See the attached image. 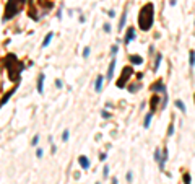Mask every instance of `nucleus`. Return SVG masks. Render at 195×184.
Segmentation results:
<instances>
[{
	"label": "nucleus",
	"instance_id": "1",
	"mask_svg": "<svg viewBox=\"0 0 195 184\" xmlns=\"http://www.w3.org/2000/svg\"><path fill=\"white\" fill-rule=\"evenodd\" d=\"M137 21H138V28L141 31H148L151 30V26L155 23V5L148 2L140 8L138 11V16H137Z\"/></svg>",
	"mask_w": 195,
	"mask_h": 184
},
{
	"label": "nucleus",
	"instance_id": "2",
	"mask_svg": "<svg viewBox=\"0 0 195 184\" xmlns=\"http://www.w3.org/2000/svg\"><path fill=\"white\" fill-rule=\"evenodd\" d=\"M3 62H5V69L7 72H8V78L11 80V82H20V75L21 72H23V62H20L18 60V57H16L15 54H7V57L3 59Z\"/></svg>",
	"mask_w": 195,
	"mask_h": 184
},
{
	"label": "nucleus",
	"instance_id": "3",
	"mask_svg": "<svg viewBox=\"0 0 195 184\" xmlns=\"http://www.w3.org/2000/svg\"><path fill=\"white\" fill-rule=\"evenodd\" d=\"M25 3H26V0H7L5 11H3V18H2V21L7 23V21H10L11 18H15V16L23 10Z\"/></svg>",
	"mask_w": 195,
	"mask_h": 184
},
{
	"label": "nucleus",
	"instance_id": "4",
	"mask_svg": "<svg viewBox=\"0 0 195 184\" xmlns=\"http://www.w3.org/2000/svg\"><path fill=\"white\" fill-rule=\"evenodd\" d=\"M133 75V65H127V67H124L122 69V72H120V77H119V80L115 82V86L117 88H125L127 85H129V82H130V77Z\"/></svg>",
	"mask_w": 195,
	"mask_h": 184
},
{
	"label": "nucleus",
	"instance_id": "5",
	"mask_svg": "<svg viewBox=\"0 0 195 184\" xmlns=\"http://www.w3.org/2000/svg\"><path fill=\"white\" fill-rule=\"evenodd\" d=\"M168 160H169V150H168V147H163V153H161V160L158 161V164H159V171H164L166 163H168Z\"/></svg>",
	"mask_w": 195,
	"mask_h": 184
},
{
	"label": "nucleus",
	"instance_id": "6",
	"mask_svg": "<svg viewBox=\"0 0 195 184\" xmlns=\"http://www.w3.org/2000/svg\"><path fill=\"white\" fill-rule=\"evenodd\" d=\"M16 90H18V83H16V85H15V86H13L11 90H8V91H7L5 95L2 96V100H0V109H2V108H3V106H5L7 103H8V101H10V98L13 96V93H15Z\"/></svg>",
	"mask_w": 195,
	"mask_h": 184
},
{
	"label": "nucleus",
	"instance_id": "7",
	"mask_svg": "<svg viewBox=\"0 0 195 184\" xmlns=\"http://www.w3.org/2000/svg\"><path fill=\"white\" fill-rule=\"evenodd\" d=\"M150 90L155 93V95H159V93H163V91L166 90V85H164V82H163V80H156L155 83L150 86Z\"/></svg>",
	"mask_w": 195,
	"mask_h": 184
},
{
	"label": "nucleus",
	"instance_id": "8",
	"mask_svg": "<svg viewBox=\"0 0 195 184\" xmlns=\"http://www.w3.org/2000/svg\"><path fill=\"white\" fill-rule=\"evenodd\" d=\"M135 38H137V31H135V28H132V26H130V28H127V33H125V36H124V44H125V46H129L132 41L135 39Z\"/></svg>",
	"mask_w": 195,
	"mask_h": 184
},
{
	"label": "nucleus",
	"instance_id": "9",
	"mask_svg": "<svg viewBox=\"0 0 195 184\" xmlns=\"http://www.w3.org/2000/svg\"><path fill=\"white\" fill-rule=\"evenodd\" d=\"M158 104H161L159 96H158V95H153V96H151V100H150V113H153V114H155V111L159 108Z\"/></svg>",
	"mask_w": 195,
	"mask_h": 184
},
{
	"label": "nucleus",
	"instance_id": "10",
	"mask_svg": "<svg viewBox=\"0 0 195 184\" xmlns=\"http://www.w3.org/2000/svg\"><path fill=\"white\" fill-rule=\"evenodd\" d=\"M78 163H80V166L85 169V171H88V169H90V166H91L90 158H88L86 155H80V156H78Z\"/></svg>",
	"mask_w": 195,
	"mask_h": 184
},
{
	"label": "nucleus",
	"instance_id": "11",
	"mask_svg": "<svg viewBox=\"0 0 195 184\" xmlns=\"http://www.w3.org/2000/svg\"><path fill=\"white\" fill-rule=\"evenodd\" d=\"M114 70H115V57H112V60H111V64H109V69H107V73H106V77H104L107 82L112 80V77H114Z\"/></svg>",
	"mask_w": 195,
	"mask_h": 184
},
{
	"label": "nucleus",
	"instance_id": "12",
	"mask_svg": "<svg viewBox=\"0 0 195 184\" xmlns=\"http://www.w3.org/2000/svg\"><path fill=\"white\" fill-rule=\"evenodd\" d=\"M44 80H46V75L41 72L39 77H38V85H36V88H38V93H39V95L44 93Z\"/></svg>",
	"mask_w": 195,
	"mask_h": 184
},
{
	"label": "nucleus",
	"instance_id": "13",
	"mask_svg": "<svg viewBox=\"0 0 195 184\" xmlns=\"http://www.w3.org/2000/svg\"><path fill=\"white\" fill-rule=\"evenodd\" d=\"M104 77H103V75H98V77H96V82H94V91L96 93H101V91H103V85H104Z\"/></svg>",
	"mask_w": 195,
	"mask_h": 184
},
{
	"label": "nucleus",
	"instance_id": "14",
	"mask_svg": "<svg viewBox=\"0 0 195 184\" xmlns=\"http://www.w3.org/2000/svg\"><path fill=\"white\" fill-rule=\"evenodd\" d=\"M125 23H127V10H124V13L120 15L119 25H117V31H119V33H122V31H124V26H125Z\"/></svg>",
	"mask_w": 195,
	"mask_h": 184
},
{
	"label": "nucleus",
	"instance_id": "15",
	"mask_svg": "<svg viewBox=\"0 0 195 184\" xmlns=\"http://www.w3.org/2000/svg\"><path fill=\"white\" fill-rule=\"evenodd\" d=\"M161 60H163V54L158 52L155 57V64H153V72H158L159 70V65H161Z\"/></svg>",
	"mask_w": 195,
	"mask_h": 184
},
{
	"label": "nucleus",
	"instance_id": "16",
	"mask_svg": "<svg viewBox=\"0 0 195 184\" xmlns=\"http://www.w3.org/2000/svg\"><path fill=\"white\" fill-rule=\"evenodd\" d=\"M130 62H132L133 65H141V64H143V57L132 54V55H130Z\"/></svg>",
	"mask_w": 195,
	"mask_h": 184
},
{
	"label": "nucleus",
	"instance_id": "17",
	"mask_svg": "<svg viewBox=\"0 0 195 184\" xmlns=\"http://www.w3.org/2000/svg\"><path fill=\"white\" fill-rule=\"evenodd\" d=\"M176 108H177L182 114L187 113V108H185V104H184V101H182V100H176Z\"/></svg>",
	"mask_w": 195,
	"mask_h": 184
},
{
	"label": "nucleus",
	"instance_id": "18",
	"mask_svg": "<svg viewBox=\"0 0 195 184\" xmlns=\"http://www.w3.org/2000/svg\"><path fill=\"white\" fill-rule=\"evenodd\" d=\"M52 38H54V33H52V31H49V33H47V36L44 38V41H42V47H47V46L50 44Z\"/></svg>",
	"mask_w": 195,
	"mask_h": 184
},
{
	"label": "nucleus",
	"instance_id": "19",
	"mask_svg": "<svg viewBox=\"0 0 195 184\" xmlns=\"http://www.w3.org/2000/svg\"><path fill=\"white\" fill-rule=\"evenodd\" d=\"M28 16H29L31 20L39 21V15H38V11H36V8H33V7H31V8H29V11H28Z\"/></svg>",
	"mask_w": 195,
	"mask_h": 184
},
{
	"label": "nucleus",
	"instance_id": "20",
	"mask_svg": "<svg viewBox=\"0 0 195 184\" xmlns=\"http://www.w3.org/2000/svg\"><path fill=\"white\" fill-rule=\"evenodd\" d=\"M151 119H153V113H148V114L145 116V122H143V127H145V129H150Z\"/></svg>",
	"mask_w": 195,
	"mask_h": 184
},
{
	"label": "nucleus",
	"instance_id": "21",
	"mask_svg": "<svg viewBox=\"0 0 195 184\" xmlns=\"http://www.w3.org/2000/svg\"><path fill=\"white\" fill-rule=\"evenodd\" d=\"M189 65H190V69L195 67V51H190L189 52Z\"/></svg>",
	"mask_w": 195,
	"mask_h": 184
},
{
	"label": "nucleus",
	"instance_id": "22",
	"mask_svg": "<svg viewBox=\"0 0 195 184\" xmlns=\"http://www.w3.org/2000/svg\"><path fill=\"white\" fill-rule=\"evenodd\" d=\"M141 86V83H132V85H127V88H129L130 93H135V91H138Z\"/></svg>",
	"mask_w": 195,
	"mask_h": 184
},
{
	"label": "nucleus",
	"instance_id": "23",
	"mask_svg": "<svg viewBox=\"0 0 195 184\" xmlns=\"http://www.w3.org/2000/svg\"><path fill=\"white\" fill-rule=\"evenodd\" d=\"M182 181H184V184H192V176L185 171V173L182 174Z\"/></svg>",
	"mask_w": 195,
	"mask_h": 184
},
{
	"label": "nucleus",
	"instance_id": "24",
	"mask_svg": "<svg viewBox=\"0 0 195 184\" xmlns=\"http://www.w3.org/2000/svg\"><path fill=\"white\" fill-rule=\"evenodd\" d=\"M174 135V121H171L169 127H168V137H172Z\"/></svg>",
	"mask_w": 195,
	"mask_h": 184
},
{
	"label": "nucleus",
	"instance_id": "25",
	"mask_svg": "<svg viewBox=\"0 0 195 184\" xmlns=\"http://www.w3.org/2000/svg\"><path fill=\"white\" fill-rule=\"evenodd\" d=\"M68 139H70V130L65 129L64 134H62V140H64V142H68Z\"/></svg>",
	"mask_w": 195,
	"mask_h": 184
},
{
	"label": "nucleus",
	"instance_id": "26",
	"mask_svg": "<svg viewBox=\"0 0 195 184\" xmlns=\"http://www.w3.org/2000/svg\"><path fill=\"white\" fill-rule=\"evenodd\" d=\"M159 160H161V148H156L155 150V161L158 163Z\"/></svg>",
	"mask_w": 195,
	"mask_h": 184
},
{
	"label": "nucleus",
	"instance_id": "27",
	"mask_svg": "<svg viewBox=\"0 0 195 184\" xmlns=\"http://www.w3.org/2000/svg\"><path fill=\"white\" fill-rule=\"evenodd\" d=\"M38 144H39V135L36 134L34 137H33V140H31V145H33V147H38Z\"/></svg>",
	"mask_w": 195,
	"mask_h": 184
},
{
	"label": "nucleus",
	"instance_id": "28",
	"mask_svg": "<svg viewBox=\"0 0 195 184\" xmlns=\"http://www.w3.org/2000/svg\"><path fill=\"white\" fill-rule=\"evenodd\" d=\"M90 52H91L90 46H86L85 49H83V57H85V59H88V57H90Z\"/></svg>",
	"mask_w": 195,
	"mask_h": 184
},
{
	"label": "nucleus",
	"instance_id": "29",
	"mask_svg": "<svg viewBox=\"0 0 195 184\" xmlns=\"http://www.w3.org/2000/svg\"><path fill=\"white\" fill-rule=\"evenodd\" d=\"M117 51H119V47H117V44H114L112 47H111V55L115 57V55H117Z\"/></svg>",
	"mask_w": 195,
	"mask_h": 184
},
{
	"label": "nucleus",
	"instance_id": "30",
	"mask_svg": "<svg viewBox=\"0 0 195 184\" xmlns=\"http://www.w3.org/2000/svg\"><path fill=\"white\" fill-rule=\"evenodd\" d=\"M36 156H38V158H42V156H44V150L38 148V150H36Z\"/></svg>",
	"mask_w": 195,
	"mask_h": 184
},
{
	"label": "nucleus",
	"instance_id": "31",
	"mask_svg": "<svg viewBox=\"0 0 195 184\" xmlns=\"http://www.w3.org/2000/svg\"><path fill=\"white\" fill-rule=\"evenodd\" d=\"M132 181H133V173L127 171V183H132Z\"/></svg>",
	"mask_w": 195,
	"mask_h": 184
},
{
	"label": "nucleus",
	"instance_id": "32",
	"mask_svg": "<svg viewBox=\"0 0 195 184\" xmlns=\"http://www.w3.org/2000/svg\"><path fill=\"white\" fill-rule=\"evenodd\" d=\"M103 174H104V178H109V166L106 164L104 169H103Z\"/></svg>",
	"mask_w": 195,
	"mask_h": 184
},
{
	"label": "nucleus",
	"instance_id": "33",
	"mask_svg": "<svg viewBox=\"0 0 195 184\" xmlns=\"http://www.w3.org/2000/svg\"><path fill=\"white\" fill-rule=\"evenodd\" d=\"M101 116H103L104 119H109V117H111V114H109V113H107L106 109H103V111H101Z\"/></svg>",
	"mask_w": 195,
	"mask_h": 184
},
{
	"label": "nucleus",
	"instance_id": "34",
	"mask_svg": "<svg viewBox=\"0 0 195 184\" xmlns=\"http://www.w3.org/2000/svg\"><path fill=\"white\" fill-rule=\"evenodd\" d=\"M99 160H101V161H106V160H107V153H106V152L99 153Z\"/></svg>",
	"mask_w": 195,
	"mask_h": 184
},
{
	"label": "nucleus",
	"instance_id": "35",
	"mask_svg": "<svg viewBox=\"0 0 195 184\" xmlns=\"http://www.w3.org/2000/svg\"><path fill=\"white\" fill-rule=\"evenodd\" d=\"M103 28H104V33H111V25H109V23H104Z\"/></svg>",
	"mask_w": 195,
	"mask_h": 184
},
{
	"label": "nucleus",
	"instance_id": "36",
	"mask_svg": "<svg viewBox=\"0 0 195 184\" xmlns=\"http://www.w3.org/2000/svg\"><path fill=\"white\" fill-rule=\"evenodd\" d=\"M55 86H57V88H62V86H64V82H62V80H55Z\"/></svg>",
	"mask_w": 195,
	"mask_h": 184
},
{
	"label": "nucleus",
	"instance_id": "37",
	"mask_svg": "<svg viewBox=\"0 0 195 184\" xmlns=\"http://www.w3.org/2000/svg\"><path fill=\"white\" fill-rule=\"evenodd\" d=\"M50 145H52V147H50V153L54 155V153H55V152H57V147H55V145H54V144H52V142H50Z\"/></svg>",
	"mask_w": 195,
	"mask_h": 184
},
{
	"label": "nucleus",
	"instance_id": "38",
	"mask_svg": "<svg viewBox=\"0 0 195 184\" xmlns=\"http://www.w3.org/2000/svg\"><path fill=\"white\" fill-rule=\"evenodd\" d=\"M107 16H111V18H114V16H115V11H114V10H109V11H107Z\"/></svg>",
	"mask_w": 195,
	"mask_h": 184
},
{
	"label": "nucleus",
	"instance_id": "39",
	"mask_svg": "<svg viewBox=\"0 0 195 184\" xmlns=\"http://www.w3.org/2000/svg\"><path fill=\"white\" fill-rule=\"evenodd\" d=\"M111 183H112V184H119V179H117V178H112V179H111Z\"/></svg>",
	"mask_w": 195,
	"mask_h": 184
},
{
	"label": "nucleus",
	"instance_id": "40",
	"mask_svg": "<svg viewBox=\"0 0 195 184\" xmlns=\"http://www.w3.org/2000/svg\"><path fill=\"white\" fill-rule=\"evenodd\" d=\"M176 3H177V0H171V2H169V5H171V7H174Z\"/></svg>",
	"mask_w": 195,
	"mask_h": 184
},
{
	"label": "nucleus",
	"instance_id": "41",
	"mask_svg": "<svg viewBox=\"0 0 195 184\" xmlns=\"http://www.w3.org/2000/svg\"><path fill=\"white\" fill-rule=\"evenodd\" d=\"M96 184H101V183H96Z\"/></svg>",
	"mask_w": 195,
	"mask_h": 184
},
{
	"label": "nucleus",
	"instance_id": "42",
	"mask_svg": "<svg viewBox=\"0 0 195 184\" xmlns=\"http://www.w3.org/2000/svg\"><path fill=\"white\" fill-rule=\"evenodd\" d=\"M194 25H195V21H194Z\"/></svg>",
	"mask_w": 195,
	"mask_h": 184
}]
</instances>
